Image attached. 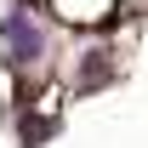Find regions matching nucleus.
<instances>
[{
    "instance_id": "obj_1",
    "label": "nucleus",
    "mask_w": 148,
    "mask_h": 148,
    "mask_svg": "<svg viewBox=\"0 0 148 148\" xmlns=\"http://www.w3.org/2000/svg\"><path fill=\"white\" fill-rule=\"evenodd\" d=\"M0 40H6V63H12V69H34L40 57H46V46H51V40H46V29L29 17V6H12V12H6Z\"/></svg>"
},
{
    "instance_id": "obj_2",
    "label": "nucleus",
    "mask_w": 148,
    "mask_h": 148,
    "mask_svg": "<svg viewBox=\"0 0 148 148\" xmlns=\"http://www.w3.org/2000/svg\"><path fill=\"white\" fill-rule=\"evenodd\" d=\"M108 80H114V57H108V51H86V57H80L74 91H91V86H108Z\"/></svg>"
}]
</instances>
